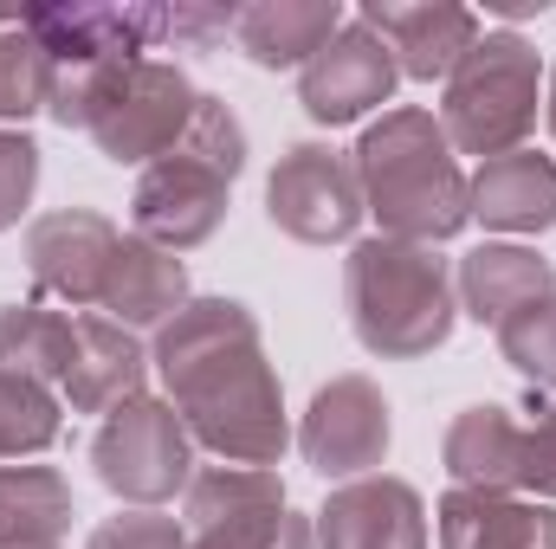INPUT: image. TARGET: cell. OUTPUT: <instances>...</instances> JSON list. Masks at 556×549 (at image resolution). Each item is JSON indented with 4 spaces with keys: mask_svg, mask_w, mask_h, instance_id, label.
I'll return each instance as SVG.
<instances>
[{
    "mask_svg": "<svg viewBox=\"0 0 556 549\" xmlns=\"http://www.w3.org/2000/svg\"><path fill=\"white\" fill-rule=\"evenodd\" d=\"M466 207L492 233H551L556 227V162L538 155V149H511V155L479 162L472 181H466Z\"/></svg>",
    "mask_w": 556,
    "mask_h": 549,
    "instance_id": "obj_15",
    "label": "cell"
},
{
    "mask_svg": "<svg viewBox=\"0 0 556 549\" xmlns=\"http://www.w3.org/2000/svg\"><path fill=\"white\" fill-rule=\"evenodd\" d=\"M72 531V485L59 465H0V549H59Z\"/></svg>",
    "mask_w": 556,
    "mask_h": 549,
    "instance_id": "obj_22",
    "label": "cell"
},
{
    "mask_svg": "<svg viewBox=\"0 0 556 549\" xmlns=\"http://www.w3.org/2000/svg\"><path fill=\"white\" fill-rule=\"evenodd\" d=\"M46 98H52V59H46V46L26 26H7L0 33V117L26 124L33 111H46Z\"/></svg>",
    "mask_w": 556,
    "mask_h": 549,
    "instance_id": "obj_26",
    "label": "cell"
},
{
    "mask_svg": "<svg viewBox=\"0 0 556 549\" xmlns=\"http://www.w3.org/2000/svg\"><path fill=\"white\" fill-rule=\"evenodd\" d=\"M266 214L278 233L304 240V246H337L363 227V181L356 162L330 142H291L278 155L273 181H266Z\"/></svg>",
    "mask_w": 556,
    "mask_h": 549,
    "instance_id": "obj_7",
    "label": "cell"
},
{
    "mask_svg": "<svg viewBox=\"0 0 556 549\" xmlns=\"http://www.w3.org/2000/svg\"><path fill=\"white\" fill-rule=\"evenodd\" d=\"M233 26H240V7H201V0L162 7V39H175V46H214Z\"/></svg>",
    "mask_w": 556,
    "mask_h": 549,
    "instance_id": "obj_31",
    "label": "cell"
},
{
    "mask_svg": "<svg viewBox=\"0 0 556 549\" xmlns=\"http://www.w3.org/2000/svg\"><path fill=\"white\" fill-rule=\"evenodd\" d=\"M498 356H505L525 382L556 388V291L498 323Z\"/></svg>",
    "mask_w": 556,
    "mask_h": 549,
    "instance_id": "obj_27",
    "label": "cell"
},
{
    "mask_svg": "<svg viewBox=\"0 0 556 549\" xmlns=\"http://www.w3.org/2000/svg\"><path fill=\"white\" fill-rule=\"evenodd\" d=\"M59 395L26 382V375H0V459H26L46 452L59 439Z\"/></svg>",
    "mask_w": 556,
    "mask_h": 549,
    "instance_id": "obj_25",
    "label": "cell"
},
{
    "mask_svg": "<svg viewBox=\"0 0 556 549\" xmlns=\"http://www.w3.org/2000/svg\"><path fill=\"white\" fill-rule=\"evenodd\" d=\"M551 137H556V72H551Z\"/></svg>",
    "mask_w": 556,
    "mask_h": 549,
    "instance_id": "obj_33",
    "label": "cell"
},
{
    "mask_svg": "<svg viewBox=\"0 0 556 549\" xmlns=\"http://www.w3.org/2000/svg\"><path fill=\"white\" fill-rule=\"evenodd\" d=\"M453 291H459L466 317H479V323H492V330H498V323H505V317H518L525 304L551 297V291H556V266L538 253V246L485 240V246H472V253L459 259Z\"/></svg>",
    "mask_w": 556,
    "mask_h": 549,
    "instance_id": "obj_17",
    "label": "cell"
},
{
    "mask_svg": "<svg viewBox=\"0 0 556 549\" xmlns=\"http://www.w3.org/2000/svg\"><path fill=\"white\" fill-rule=\"evenodd\" d=\"M149 356L137 349V330L111 323V317H78L72 336V369H65V408L72 413H117L124 401L142 395Z\"/></svg>",
    "mask_w": 556,
    "mask_h": 549,
    "instance_id": "obj_16",
    "label": "cell"
},
{
    "mask_svg": "<svg viewBox=\"0 0 556 549\" xmlns=\"http://www.w3.org/2000/svg\"><path fill=\"white\" fill-rule=\"evenodd\" d=\"M518 498H556V401L538 408V420L525 426V459H518Z\"/></svg>",
    "mask_w": 556,
    "mask_h": 549,
    "instance_id": "obj_30",
    "label": "cell"
},
{
    "mask_svg": "<svg viewBox=\"0 0 556 549\" xmlns=\"http://www.w3.org/2000/svg\"><path fill=\"white\" fill-rule=\"evenodd\" d=\"M538 98H544V59L525 33L498 26L479 33V46L453 65L446 98H440V130L453 155H511L538 130Z\"/></svg>",
    "mask_w": 556,
    "mask_h": 549,
    "instance_id": "obj_5",
    "label": "cell"
},
{
    "mask_svg": "<svg viewBox=\"0 0 556 549\" xmlns=\"http://www.w3.org/2000/svg\"><path fill=\"white\" fill-rule=\"evenodd\" d=\"M389 439H395V420L389 401L369 375H337L311 395V408L298 420V446H304V465L317 478H369L382 459H389Z\"/></svg>",
    "mask_w": 556,
    "mask_h": 549,
    "instance_id": "obj_8",
    "label": "cell"
},
{
    "mask_svg": "<svg viewBox=\"0 0 556 549\" xmlns=\"http://www.w3.org/2000/svg\"><path fill=\"white\" fill-rule=\"evenodd\" d=\"M395 52L363 26V20H343V33L298 72V104L311 124H356L369 111H382L395 98Z\"/></svg>",
    "mask_w": 556,
    "mask_h": 549,
    "instance_id": "obj_11",
    "label": "cell"
},
{
    "mask_svg": "<svg viewBox=\"0 0 556 549\" xmlns=\"http://www.w3.org/2000/svg\"><path fill=\"white\" fill-rule=\"evenodd\" d=\"M433 518H440V549H556V505L538 498H492L453 485Z\"/></svg>",
    "mask_w": 556,
    "mask_h": 549,
    "instance_id": "obj_20",
    "label": "cell"
},
{
    "mask_svg": "<svg viewBox=\"0 0 556 549\" xmlns=\"http://www.w3.org/2000/svg\"><path fill=\"white\" fill-rule=\"evenodd\" d=\"M492 13H505V20H525V13H544V0H492Z\"/></svg>",
    "mask_w": 556,
    "mask_h": 549,
    "instance_id": "obj_32",
    "label": "cell"
},
{
    "mask_svg": "<svg viewBox=\"0 0 556 549\" xmlns=\"http://www.w3.org/2000/svg\"><path fill=\"white\" fill-rule=\"evenodd\" d=\"M72 336H78V317L46 310L39 297L33 304H0V375H26L39 388L65 382Z\"/></svg>",
    "mask_w": 556,
    "mask_h": 549,
    "instance_id": "obj_23",
    "label": "cell"
},
{
    "mask_svg": "<svg viewBox=\"0 0 556 549\" xmlns=\"http://www.w3.org/2000/svg\"><path fill=\"white\" fill-rule=\"evenodd\" d=\"M91 465H98L104 491H117L137 511H155L175 491H188V478H194V439H188L175 401L137 395L117 413H104V426L91 439Z\"/></svg>",
    "mask_w": 556,
    "mask_h": 549,
    "instance_id": "obj_6",
    "label": "cell"
},
{
    "mask_svg": "<svg viewBox=\"0 0 556 549\" xmlns=\"http://www.w3.org/2000/svg\"><path fill=\"white\" fill-rule=\"evenodd\" d=\"M20 26L46 46L52 65H137L162 46V7H117V0H46L26 7Z\"/></svg>",
    "mask_w": 556,
    "mask_h": 549,
    "instance_id": "obj_10",
    "label": "cell"
},
{
    "mask_svg": "<svg viewBox=\"0 0 556 549\" xmlns=\"http://www.w3.org/2000/svg\"><path fill=\"white\" fill-rule=\"evenodd\" d=\"M98 310H111V323H124V330H162L175 310H188V266L137 233H124L111 253Z\"/></svg>",
    "mask_w": 556,
    "mask_h": 549,
    "instance_id": "obj_18",
    "label": "cell"
},
{
    "mask_svg": "<svg viewBox=\"0 0 556 549\" xmlns=\"http://www.w3.org/2000/svg\"><path fill=\"white\" fill-rule=\"evenodd\" d=\"M343 304H350V330L369 356L382 362H415L433 356L453 336L459 317V291L453 266L433 246L408 240H356L343 259Z\"/></svg>",
    "mask_w": 556,
    "mask_h": 549,
    "instance_id": "obj_3",
    "label": "cell"
},
{
    "mask_svg": "<svg viewBox=\"0 0 556 549\" xmlns=\"http://www.w3.org/2000/svg\"><path fill=\"white\" fill-rule=\"evenodd\" d=\"M117 240H124V233H117L98 207L39 214V220L26 227V272H33V284H39L46 297H59V304H98Z\"/></svg>",
    "mask_w": 556,
    "mask_h": 549,
    "instance_id": "obj_12",
    "label": "cell"
},
{
    "mask_svg": "<svg viewBox=\"0 0 556 549\" xmlns=\"http://www.w3.org/2000/svg\"><path fill=\"white\" fill-rule=\"evenodd\" d=\"M317 549H427V505L408 478H350L317 511Z\"/></svg>",
    "mask_w": 556,
    "mask_h": 549,
    "instance_id": "obj_14",
    "label": "cell"
},
{
    "mask_svg": "<svg viewBox=\"0 0 556 549\" xmlns=\"http://www.w3.org/2000/svg\"><path fill=\"white\" fill-rule=\"evenodd\" d=\"M446 478L459 491H492V498H518V459H525V420L498 401H479L446 426Z\"/></svg>",
    "mask_w": 556,
    "mask_h": 549,
    "instance_id": "obj_19",
    "label": "cell"
},
{
    "mask_svg": "<svg viewBox=\"0 0 556 549\" xmlns=\"http://www.w3.org/2000/svg\"><path fill=\"white\" fill-rule=\"evenodd\" d=\"M194 104H201V91L188 85L181 65H168V59H137V65L117 78V91H111L104 117L91 124V137H98V149H104L111 162H142V168H149L155 155H168L175 142L188 137Z\"/></svg>",
    "mask_w": 556,
    "mask_h": 549,
    "instance_id": "obj_9",
    "label": "cell"
},
{
    "mask_svg": "<svg viewBox=\"0 0 556 549\" xmlns=\"http://www.w3.org/2000/svg\"><path fill=\"white\" fill-rule=\"evenodd\" d=\"M343 33V7L337 0H260V7H240V52L266 72H285V65H311L330 39Z\"/></svg>",
    "mask_w": 556,
    "mask_h": 549,
    "instance_id": "obj_21",
    "label": "cell"
},
{
    "mask_svg": "<svg viewBox=\"0 0 556 549\" xmlns=\"http://www.w3.org/2000/svg\"><path fill=\"white\" fill-rule=\"evenodd\" d=\"M240 168H247V130H240V117L220 98L201 91L188 137L175 142L168 155H155L142 168L137 194H130L137 240L175 253V259L194 253V246H207L220 233V220H227V194H233Z\"/></svg>",
    "mask_w": 556,
    "mask_h": 549,
    "instance_id": "obj_4",
    "label": "cell"
},
{
    "mask_svg": "<svg viewBox=\"0 0 556 549\" xmlns=\"http://www.w3.org/2000/svg\"><path fill=\"white\" fill-rule=\"evenodd\" d=\"M278 505H285V485L273 465H207L188 478V537L253 511H278Z\"/></svg>",
    "mask_w": 556,
    "mask_h": 549,
    "instance_id": "obj_24",
    "label": "cell"
},
{
    "mask_svg": "<svg viewBox=\"0 0 556 549\" xmlns=\"http://www.w3.org/2000/svg\"><path fill=\"white\" fill-rule=\"evenodd\" d=\"M389 52H395V72L420 78V85H446L453 65L479 46V13L472 7H453V0H363L356 13Z\"/></svg>",
    "mask_w": 556,
    "mask_h": 549,
    "instance_id": "obj_13",
    "label": "cell"
},
{
    "mask_svg": "<svg viewBox=\"0 0 556 549\" xmlns=\"http://www.w3.org/2000/svg\"><path fill=\"white\" fill-rule=\"evenodd\" d=\"M7 26H20V13H7V7H0V33H7Z\"/></svg>",
    "mask_w": 556,
    "mask_h": 549,
    "instance_id": "obj_34",
    "label": "cell"
},
{
    "mask_svg": "<svg viewBox=\"0 0 556 549\" xmlns=\"http://www.w3.org/2000/svg\"><path fill=\"white\" fill-rule=\"evenodd\" d=\"M39 188V142L26 130H0V233L20 227V214L33 207Z\"/></svg>",
    "mask_w": 556,
    "mask_h": 549,
    "instance_id": "obj_28",
    "label": "cell"
},
{
    "mask_svg": "<svg viewBox=\"0 0 556 549\" xmlns=\"http://www.w3.org/2000/svg\"><path fill=\"white\" fill-rule=\"evenodd\" d=\"M85 549H188V531L162 511H124V518H104Z\"/></svg>",
    "mask_w": 556,
    "mask_h": 549,
    "instance_id": "obj_29",
    "label": "cell"
},
{
    "mask_svg": "<svg viewBox=\"0 0 556 549\" xmlns=\"http://www.w3.org/2000/svg\"><path fill=\"white\" fill-rule=\"evenodd\" d=\"M350 162H356V181H363V207L382 220V240L440 246L472 220L459 155H453L433 111H415V104L382 111L363 130Z\"/></svg>",
    "mask_w": 556,
    "mask_h": 549,
    "instance_id": "obj_2",
    "label": "cell"
},
{
    "mask_svg": "<svg viewBox=\"0 0 556 549\" xmlns=\"http://www.w3.org/2000/svg\"><path fill=\"white\" fill-rule=\"evenodd\" d=\"M155 375L181 413L188 439L220 465H278L291 446L285 388H278L260 317L240 297H188L155 330Z\"/></svg>",
    "mask_w": 556,
    "mask_h": 549,
    "instance_id": "obj_1",
    "label": "cell"
}]
</instances>
